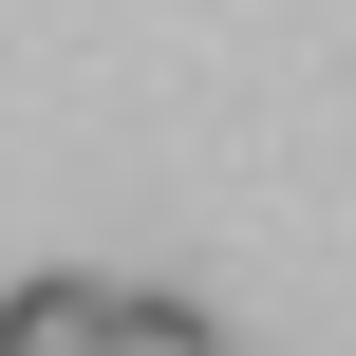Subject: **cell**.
I'll list each match as a JSON object with an SVG mask.
<instances>
[{"mask_svg": "<svg viewBox=\"0 0 356 356\" xmlns=\"http://www.w3.org/2000/svg\"><path fill=\"white\" fill-rule=\"evenodd\" d=\"M94 300H113V282H75V263L0 282V356H94Z\"/></svg>", "mask_w": 356, "mask_h": 356, "instance_id": "obj_1", "label": "cell"}, {"mask_svg": "<svg viewBox=\"0 0 356 356\" xmlns=\"http://www.w3.org/2000/svg\"><path fill=\"white\" fill-rule=\"evenodd\" d=\"M94 356H225V338H207V300H150V282H113V300H94Z\"/></svg>", "mask_w": 356, "mask_h": 356, "instance_id": "obj_2", "label": "cell"}]
</instances>
